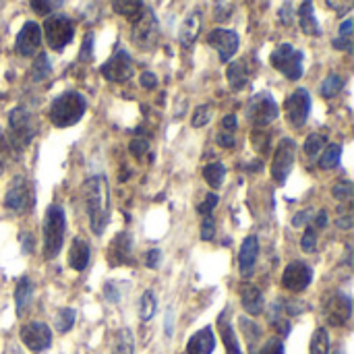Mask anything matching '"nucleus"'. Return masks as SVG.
Returning <instances> with one entry per match:
<instances>
[{
    "label": "nucleus",
    "mask_w": 354,
    "mask_h": 354,
    "mask_svg": "<svg viewBox=\"0 0 354 354\" xmlns=\"http://www.w3.org/2000/svg\"><path fill=\"white\" fill-rule=\"evenodd\" d=\"M85 209L89 218V226L95 236H102L108 220H110V187L108 178L95 174L85 185Z\"/></svg>",
    "instance_id": "f257e3e1"
},
{
    "label": "nucleus",
    "mask_w": 354,
    "mask_h": 354,
    "mask_svg": "<svg viewBox=\"0 0 354 354\" xmlns=\"http://www.w3.org/2000/svg\"><path fill=\"white\" fill-rule=\"evenodd\" d=\"M85 110H87L85 95H81L79 91H64L52 102L48 116H50V122L54 127L66 129V127L77 124L83 118Z\"/></svg>",
    "instance_id": "f03ea898"
},
{
    "label": "nucleus",
    "mask_w": 354,
    "mask_h": 354,
    "mask_svg": "<svg viewBox=\"0 0 354 354\" xmlns=\"http://www.w3.org/2000/svg\"><path fill=\"white\" fill-rule=\"evenodd\" d=\"M64 232H66V218L64 209L60 205H50L46 209L44 218V257L46 259H56L62 243H64Z\"/></svg>",
    "instance_id": "7ed1b4c3"
},
{
    "label": "nucleus",
    "mask_w": 354,
    "mask_h": 354,
    "mask_svg": "<svg viewBox=\"0 0 354 354\" xmlns=\"http://www.w3.org/2000/svg\"><path fill=\"white\" fill-rule=\"evenodd\" d=\"M37 131H39V122H37L35 114H31L27 108L17 106L8 112V131L6 133L21 149H25L35 139Z\"/></svg>",
    "instance_id": "20e7f679"
},
{
    "label": "nucleus",
    "mask_w": 354,
    "mask_h": 354,
    "mask_svg": "<svg viewBox=\"0 0 354 354\" xmlns=\"http://www.w3.org/2000/svg\"><path fill=\"white\" fill-rule=\"evenodd\" d=\"M270 62L276 71H280L286 79L290 81H299L303 77V62H305V54L301 50H297L290 44H280L272 54H270Z\"/></svg>",
    "instance_id": "39448f33"
},
{
    "label": "nucleus",
    "mask_w": 354,
    "mask_h": 354,
    "mask_svg": "<svg viewBox=\"0 0 354 354\" xmlns=\"http://www.w3.org/2000/svg\"><path fill=\"white\" fill-rule=\"evenodd\" d=\"M33 201H35V195H33L31 180L23 174H17L4 193V207L15 214H25L33 207Z\"/></svg>",
    "instance_id": "423d86ee"
},
{
    "label": "nucleus",
    "mask_w": 354,
    "mask_h": 354,
    "mask_svg": "<svg viewBox=\"0 0 354 354\" xmlns=\"http://www.w3.org/2000/svg\"><path fill=\"white\" fill-rule=\"evenodd\" d=\"M133 44L141 50H153L160 41V25L156 12L151 8H143L141 15L135 19L131 29Z\"/></svg>",
    "instance_id": "0eeeda50"
},
{
    "label": "nucleus",
    "mask_w": 354,
    "mask_h": 354,
    "mask_svg": "<svg viewBox=\"0 0 354 354\" xmlns=\"http://www.w3.org/2000/svg\"><path fill=\"white\" fill-rule=\"evenodd\" d=\"M44 35L52 50L62 52L75 37V25L64 15H52L44 23Z\"/></svg>",
    "instance_id": "6e6552de"
},
{
    "label": "nucleus",
    "mask_w": 354,
    "mask_h": 354,
    "mask_svg": "<svg viewBox=\"0 0 354 354\" xmlns=\"http://www.w3.org/2000/svg\"><path fill=\"white\" fill-rule=\"evenodd\" d=\"M133 71H135V64H133V58L127 50L118 48L102 66H100V73L106 81L110 83H124L133 77Z\"/></svg>",
    "instance_id": "1a4fd4ad"
},
{
    "label": "nucleus",
    "mask_w": 354,
    "mask_h": 354,
    "mask_svg": "<svg viewBox=\"0 0 354 354\" xmlns=\"http://www.w3.org/2000/svg\"><path fill=\"white\" fill-rule=\"evenodd\" d=\"M278 104L276 100L268 93L261 91L257 95L251 97V102L247 104V116L255 127H268L278 118Z\"/></svg>",
    "instance_id": "9d476101"
},
{
    "label": "nucleus",
    "mask_w": 354,
    "mask_h": 354,
    "mask_svg": "<svg viewBox=\"0 0 354 354\" xmlns=\"http://www.w3.org/2000/svg\"><path fill=\"white\" fill-rule=\"evenodd\" d=\"M295 158H297V143L288 137L280 139L274 158H272V178L278 185H284L292 166H295Z\"/></svg>",
    "instance_id": "9b49d317"
},
{
    "label": "nucleus",
    "mask_w": 354,
    "mask_h": 354,
    "mask_svg": "<svg viewBox=\"0 0 354 354\" xmlns=\"http://www.w3.org/2000/svg\"><path fill=\"white\" fill-rule=\"evenodd\" d=\"M284 112H286V120L292 127H297V129L305 127V122L309 120V114H311V95H309V91L305 87L295 89L284 102Z\"/></svg>",
    "instance_id": "f8f14e48"
},
{
    "label": "nucleus",
    "mask_w": 354,
    "mask_h": 354,
    "mask_svg": "<svg viewBox=\"0 0 354 354\" xmlns=\"http://www.w3.org/2000/svg\"><path fill=\"white\" fill-rule=\"evenodd\" d=\"M21 342L31 351V353H44L52 346V332L44 322H29L21 328L19 332Z\"/></svg>",
    "instance_id": "ddd939ff"
},
{
    "label": "nucleus",
    "mask_w": 354,
    "mask_h": 354,
    "mask_svg": "<svg viewBox=\"0 0 354 354\" xmlns=\"http://www.w3.org/2000/svg\"><path fill=\"white\" fill-rule=\"evenodd\" d=\"M207 44L218 52V56H220L222 62H228V60L239 52L241 37H239V33L232 31V29L218 27V29H214V31L207 33Z\"/></svg>",
    "instance_id": "4468645a"
},
{
    "label": "nucleus",
    "mask_w": 354,
    "mask_h": 354,
    "mask_svg": "<svg viewBox=\"0 0 354 354\" xmlns=\"http://www.w3.org/2000/svg\"><path fill=\"white\" fill-rule=\"evenodd\" d=\"M313 282V270L305 261H292L284 268L282 274V286L288 292H303Z\"/></svg>",
    "instance_id": "2eb2a0df"
},
{
    "label": "nucleus",
    "mask_w": 354,
    "mask_h": 354,
    "mask_svg": "<svg viewBox=\"0 0 354 354\" xmlns=\"http://www.w3.org/2000/svg\"><path fill=\"white\" fill-rule=\"evenodd\" d=\"M353 317V301L344 292H334L326 303V319L334 328H342Z\"/></svg>",
    "instance_id": "dca6fc26"
},
{
    "label": "nucleus",
    "mask_w": 354,
    "mask_h": 354,
    "mask_svg": "<svg viewBox=\"0 0 354 354\" xmlns=\"http://www.w3.org/2000/svg\"><path fill=\"white\" fill-rule=\"evenodd\" d=\"M41 46V29L37 23L27 21L21 31L17 33V41H15V50L19 56H35L37 50Z\"/></svg>",
    "instance_id": "f3484780"
},
{
    "label": "nucleus",
    "mask_w": 354,
    "mask_h": 354,
    "mask_svg": "<svg viewBox=\"0 0 354 354\" xmlns=\"http://www.w3.org/2000/svg\"><path fill=\"white\" fill-rule=\"evenodd\" d=\"M108 259H110V266H112V268H118V266H133V263H135L133 241H131V234H129V232L116 234V239L110 243Z\"/></svg>",
    "instance_id": "a211bd4d"
},
{
    "label": "nucleus",
    "mask_w": 354,
    "mask_h": 354,
    "mask_svg": "<svg viewBox=\"0 0 354 354\" xmlns=\"http://www.w3.org/2000/svg\"><path fill=\"white\" fill-rule=\"evenodd\" d=\"M257 257H259V241H257V236H247L239 251V270L245 278L253 276Z\"/></svg>",
    "instance_id": "6ab92c4d"
},
{
    "label": "nucleus",
    "mask_w": 354,
    "mask_h": 354,
    "mask_svg": "<svg viewBox=\"0 0 354 354\" xmlns=\"http://www.w3.org/2000/svg\"><path fill=\"white\" fill-rule=\"evenodd\" d=\"M253 73H255V68L249 64V58H243V60H236V62H232V64L228 66L226 77H228L230 87L236 89V91H241V89H245V87L249 85Z\"/></svg>",
    "instance_id": "aec40b11"
},
{
    "label": "nucleus",
    "mask_w": 354,
    "mask_h": 354,
    "mask_svg": "<svg viewBox=\"0 0 354 354\" xmlns=\"http://www.w3.org/2000/svg\"><path fill=\"white\" fill-rule=\"evenodd\" d=\"M201 10L199 8H195L185 21H183V25H180V31H178V39H180V44L185 46V48H191L195 41H197V37H199V31H201Z\"/></svg>",
    "instance_id": "412c9836"
},
{
    "label": "nucleus",
    "mask_w": 354,
    "mask_h": 354,
    "mask_svg": "<svg viewBox=\"0 0 354 354\" xmlns=\"http://www.w3.org/2000/svg\"><path fill=\"white\" fill-rule=\"evenodd\" d=\"M218 328H220V336H222V342H224L226 354H243L241 344H239V338H236L234 328H232V322H230L228 309L220 313V317H218Z\"/></svg>",
    "instance_id": "4be33fe9"
},
{
    "label": "nucleus",
    "mask_w": 354,
    "mask_h": 354,
    "mask_svg": "<svg viewBox=\"0 0 354 354\" xmlns=\"http://www.w3.org/2000/svg\"><path fill=\"white\" fill-rule=\"evenodd\" d=\"M216 348V338L212 328H203L193 334L187 342V354H212Z\"/></svg>",
    "instance_id": "5701e85b"
},
{
    "label": "nucleus",
    "mask_w": 354,
    "mask_h": 354,
    "mask_svg": "<svg viewBox=\"0 0 354 354\" xmlns=\"http://www.w3.org/2000/svg\"><path fill=\"white\" fill-rule=\"evenodd\" d=\"M91 259V249L83 239H73L71 249H68V266L75 272H83L89 266Z\"/></svg>",
    "instance_id": "b1692460"
},
{
    "label": "nucleus",
    "mask_w": 354,
    "mask_h": 354,
    "mask_svg": "<svg viewBox=\"0 0 354 354\" xmlns=\"http://www.w3.org/2000/svg\"><path fill=\"white\" fill-rule=\"evenodd\" d=\"M241 303H243V309L249 313V315H259L266 307V301H263V292L253 286V284H245L241 288Z\"/></svg>",
    "instance_id": "393cba45"
},
{
    "label": "nucleus",
    "mask_w": 354,
    "mask_h": 354,
    "mask_svg": "<svg viewBox=\"0 0 354 354\" xmlns=\"http://www.w3.org/2000/svg\"><path fill=\"white\" fill-rule=\"evenodd\" d=\"M299 23H301V29L307 33V35H322V25L315 17V8H313V2L311 0H303L301 8H299Z\"/></svg>",
    "instance_id": "a878e982"
},
{
    "label": "nucleus",
    "mask_w": 354,
    "mask_h": 354,
    "mask_svg": "<svg viewBox=\"0 0 354 354\" xmlns=\"http://www.w3.org/2000/svg\"><path fill=\"white\" fill-rule=\"evenodd\" d=\"M31 297H33V282L23 276L19 282H17V288H15V307H17V315H23V311L29 307L31 303Z\"/></svg>",
    "instance_id": "bb28decb"
},
{
    "label": "nucleus",
    "mask_w": 354,
    "mask_h": 354,
    "mask_svg": "<svg viewBox=\"0 0 354 354\" xmlns=\"http://www.w3.org/2000/svg\"><path fill=\"white\" fill-rule=\"evenodd\" d=\"M112 354H135V336L129 328H122L116 332Z\"/></svg>",
    "instance_id": "cd10ccee"
},
{
    "label": "nucleus",
    "mask_w": 354,
    "mask_h": 354,
    "mask_svg": "<svg viewBox=\"0 0 354 354\" xmlns=\"http://www.w3.org/2000/svg\"><path fill=\"white\" fill-rule=\"evenodd\" d=\"M203 178L205 183L212 187V189H220L224 185V178H226V166L220 164V162H214V164H207L203 168Z\"/></svg>",
    "instance_id": "c85d7f7f"
},
{
    "label": "nucleus",
    "mask_w": 354,
    "mask_h": 354,
    "mask_svg": "<svg viewBox=\"0 0 354 354\" xmlns=\"http://www.w3.org/2000/svg\"><path fill=\"white\" fill-rule=\"evenodd\" d=\"M114 12L127 19H137L143 10V0H112Z\"/></svg>",
    "instance_id": "c756f323"
},
{
    "label": "nucleus",
    "mask_w": 354,
    "mask_h": 354,
    "mask_svg": "<svg viewBox=\"0 0 354 354\" xmlns=\"http://www.w3.org/2000/svg\"><path fill=\"white\" fill-rule=\"evenodd\" d=\"M156 311H158V297H156L153 290H145L141 301H139V317H141V322L153 319Z\"/></svg>",
    "instance_id": "7c9ffc66"
},
{
    "label": "nucleus",
    "mask_w": 354,
    "mask_h": 354,
    "mask_svg": "<svg viewBox=\"0 0 354 354\" xmlns=\"http://www.w3.org/2000/svg\"><path fill=\"white\" fill-rule=\"evenodd\" d=\"M353 19H346L340 27V33L338 37L332 41L336 50H342V52H351L353 50Z\"/></svg>",
    "instance_id": "2f4dec72"
},
{
    "label": "nucleus",
    "mask_w": 354,
    "mask_h": 354,
    "mask_svg": "<svg viewBox=\"0 0 354 354\" xmlns=\"http://www.w3.org/2000/svg\"><path fill=\"white\" fill-rule=\"evenodd\" d=\"M239 324H241V330H243V334H245V340L249 342L251 354H255V344H257V340L261 338V328H259L255 322L247 319V317H241Z\"/></svg>",
    "instance_id": "473e14b6"
},
{
    "label": "nucleus",
    "mask_w": 354,
    "mask_h": 354,
    "mask_svg": "<svg viewBox=\"0 0 354 354\" xmlns=\"http://www.w3.org/2000/svg\"><path fill=\"white\" fill-rule=\"evenodd\" d=\"M342 87H344V79L338 75V73H332V75H328L326 79H324V83H322V87H319V93L324 95V97H334V95H338L340 91H342Z\"/></svg>",
    "instance_id": "72a5a7b5"
},
{
    "label": "nucleus",
    "mask_w": 354,
    "mask_h": 354,
    "mask_svg": "<svg viewBox=\"0 0 354 354\" xmlns=\"http://www.w3.org/2000/svg\"><path fill=\"white\" fill-rule=\"evenodd\" d=\"M311 354H330V336L326 328H317L311 338Z\"/></svg>",
    "instance_id": "f704fd0d"
},
{
    "label": "nucleus",
    "mask_w": 354,
    "mask_h": 354,
    "mask_svg": "<svg viewBox=\"0 0 354 354\" xmlns=\"http://www.w3.org/2000/svg\"><path fill=\"white\" fill-rule=\"evenodd\" d=\"M0 153L6 156L8 160H19V158L23 156V149H21V147L10 139V135L4 133L2 129H0Z\"/></svg>",
    "instance_id": "c9c22d12"
},
{
    "label": "nucleus",
    "mask_w": 354,
    "mask_h": 354,
    "mask_svg": "<svg viewBox=\"0 0 354 354\" xmlns=\"http://www.w3.org/2000/svg\"><path fill=\"white\" fill-rule=\"evenodd\" d=\"M326 143H328V137L324 133H311L305 139V153L309 158H315L317 153H322V149L326 147Z\"/></svg>",
    "instance_id": "e433bc0d"
},
{
    "label": "nucleus",
    "mask_w": 354,
    "mask_h": 354,
    "mask_svg": "<svg viewBox=\"0 0 354 354\" xmlns=\"http://www.w3.org/2000/svg\"><path fill=\"white\" fill-rule=\"evenodd\" d=\"M29 4H31V10H33L35 15L48 17V15L56 12V10L64 4V0H29Z\"/></svg>",
    "instance_id": "4c0bfd02"
},
{
    "label": "nucleus",
    "mask_w": 354,
    "mask_h": 354,
    "mask_svg": "<svg viewBox=\"0 0 354 354\" xmlns=\"http://www.w3.org/2000/svg\"><path fill=\"white\" fill-rule=\"evenodd\" d=\"M340 156H342V145H328L319 158V166L322 168H336L340 164Z\"/></svg>",
    "instance_id": "58836bf2"
},
{
    "label": "nucleus",
    "mask_w": 354,
    "mask_h": 354,
    "mask_svg": "<svg viewBox=\"0 0 354 354\" xmlns=\"http://www.w3.org/2000/svg\"><path fill=\"white\" fill-rule=\"evenodd\" d=\"M75 317H77L75 309H71V307L60 309V311L56 313V330H58L60 334H66L68 330H73V326H75Z\"/></svg>",
    "instance_id": "ea45409f"
},
{
    "label": "nucleus",
    "mask_w": 354,
    "mask_h": 354,
    "mask_svg": "<svg viewBox=\"0 0 354 354\" xmlns=\"http://www.w3.org/2000/svg\"><path fill=\"white\" fill-rule=\"evenodd\" d=\"M52 73V66H50V60L46 54H39L33 62V68H31V79L33 81H44L48 75Z\"/></svg>",
    "instance_id": "a19ab883"
},
{
    "label": "nucleus",
    "mask_w": 354,
    "mask_h": 354,
    "mask_svg": "<svg viewBox=\"0 0 354 354\" xmlns=\"http://www.w3.org/2000/svg\"><path fill=\"white\" fill-rule=\"evenodd\" d=\"M209 120H212V106H209V104L197 106L195 112H193V116H191V124H193L195 129H201V127H205Z\"/></svg>",
    "instance_id": "79ce46f5"
},
{
    "label": "nucleus",
    "mask_w": 354,
    "mask_h": 354,
    "mask_svg": "<svg viewBox=\"0 0 354 354\" xmlns=\"http://www.w3.org/2000/svg\"><path fill=\"white\" fill-rule=\"evenodd\" d=\"M332 195L336 201H351L353 199V183L351 180H340L332 187Z\"/></svg>",
    "instance_id": "37998d69"
},
{
    "label": "nucleus",
    "mask_w": 354,
    "mask_h": 354,
    "mask_svg": "<svg viewBox=\"0 0 354 354\" xmlns=\"http://www.w3.org/2000/svg\"><path fill=\"white\" fill-rule=\"evenodd\" d=\"M129 149H131V153H133L137 160H141L145 153H149V141H147L145 137H135V139L131 141Z\"/></svg>",
    "instance_id": "c03bdc74"
},
{
    "label": "nucleus",
    "mask_w": 354,
    "mask_h": 354,
    "mask_svg": "<svg viewBox=\"0 0 354 354\" xmlns=\"http://www.w3.org/2000/svg\"><path fill=\"white\" fill-rule=\"evenodd\" d=\"M301 247L307 253H313L317 249V232H315V228H307L305 230V234L301 239Z\"/></svg>",
    "instance_id": "a18cd8bd"
},
{
    "label": "nucleus",
    "mask_w": 354,
    "mask_h": 354,
    "mask_svg": "<svg viewBox=\"0 0 354 354\" xmlns=\"http://www.w3.org/2000/svg\"><path fill=\"white\" fill-rule=\"evenodd\" d=\"M104 299L108 303H112V305H116L122 299V292H120V288H118L116 282H106L104 284Z\"/></svg>",
    "instance_id": "49530a36"
},
{
    "label": "nucleus",
    "mask_w": 354,
    "mask_h": 354,
    "mask_svg": "<svg viewBox=\"0 0 354 354\" xmlns=\"http://www.w3.org/2000/svg\"><path fill=\"white\" fill-rule=\"evenodd\" d=\"M216 205H218V195H216V193H209V195L197 205V212L205 218V216H212V212H214Z\"/></svg>",
    "instance_id": "de8ad7c7"
},
{
    "label": "nucleus",
    "mask_w": 354,
    "mask_h": 354,
    "mask_svg": "<svg viewBox=\"0 0 354 354\" xmlns=\"http://www.w3.org/2000/svg\"><path fill=\"white\" fill-rule=\"evenodd\" d=\"M353 2L354 0H328V6H330L334 12H338V17H344V15L351 12Z\"/></svg>",
    "instance_id": "09e8293b"
},
{
    "label": "nucleus",
    "mask_w": 354,
    "mask_h": 354,
    "mask_svg": "<svg viewBox=\"0 0 354 354\" xmlns=\"http://www.w3.org/2000/svg\"><path fill=\"white\" fill-rule=\"evenodd\" d=\"M214 236H216L214 218L212 216H205L203 218V224H201V241H214Z\"/></svg>",
    "instance_id": "8fccbe9b"
},
{
    "label": "nucleus",
    "mask_w": 354,
    "mask_h": 354,
    "mask_svg": "<svg viewBox=\"0 0 354 354\" xmlns=\"http://www.w3.org/2000/svg\"><path fill=\"white\" fill-rule=\"evenodd\" d=\"M257 354H284V342L280 338H272L263 344V348Z\"/></svg>",
    "instance_id": "3c124183"
},
{
    "label": "nucleus",
    "mask_w": 354,
    "mask_h": 354,
    "mask_svg": "<svg viewBox=\"0 0 354 354\" xmlns=\"http://www.w3.org/2000/svg\"><path fill=\"white\" fill-rule=\"evenodd\" d=\"M91 48H93V33L85 35L83 48H81V54H79V58H81L83 62H87V60H91V58H93V52H91Z\"/></svg>",
    "instance_id": "603ef678"
},
{
    "label": "nucleus",
    "mask_w": 354,
    "mask_h": 354,
    "mask_svg": "<svg viewBox=\"0 0 354 354\" xmlns=\"http://www.w3.org/2000/svg\"><path fill=\"white\" fill-rule=\"evenodd\" d=\"M216 141H218V145H220V147H224V149H232V147H234V143H236L234 133H226V131H220V133H218V137H216Z\"/></svg>",
    "instance_id": "864d4df0"
},
{
    "label": "nucleus",
    "mask_w": 354,
    "mask_h": 354,
    "mask_svg": "<svg viewBox=\"0 0 354 354\" xmlns=\"http://www.w3.org/2000/svg\"><path fill=\"white\" fill-rule=\"evenodd\" d=\"M292 19H295L292 4L290 2H284L282 8H280V21H282V25H292Z\"/></svg>",
    "instance_id": "5fc2aeb1"
},
{
    "label": "nucleus",
    "mask_w": 354,
    "mask_h": 354,
    "mask_svg": "<svg viewBox=\"0 0 354 354\" xmlns=\"http://www.w3.org/2000/svg\"><path fill=\"white\" fill-rule=\"evenodd\" d=\"M160 261H162V251L160 249H149L147 251V255H145V263H147V268H158L160 266Z\"/></svg>",
    "instance_id": "6e6d98bb"
},
{
    "label": "nucleus",
    "mask_w": 354,
    "mask_h": 354,
    "mask_svg": "<svg viewBox=\"0 0 354 354\" xmlns=\"http://www.w3.org/2000/svg\"><path fill=\"white\" fill-rule=\"evenodd\" d=\"M236 127H239V120H236V116H234V114H228V116H224V118H222V127H220V131H226V133H236Z\"/></svg>",
    "instance_id": "4d7b16f0"
},
{
    "label": "nucleus",
    "mask_w": 354,
    "mask_h": 354,
    "mask_svg": "<svg viewBox=\"0 0 354 354\" xmlns=\"http://www.w3.org/2000/svg\"><path fill=\"white\" fill-rule=\"evenodd\" d=\"M139 81H141V85H143L145 89H156V85H158V77H156L153 73H149V71L143 73Z\"/></svg>",
    "instance_id": "13d9d810"
},
{
    "label": "nucleus",
    "mask_w": 354,
    "mask_h": 354,
    "mask_svg": "<svg viewBox=\"0 0 354 354\" xmlns=\"http://www.w3.org/2000/svg\"><path fill=\"white\" fill-rule=\"evenodd\" d=\"M164 332H166V336H168V338L174 334V313H172V309H168V311H166V319H164Z\"/></svg>",
    "instance_id": "bf43d9fd"
},
{
    "label": "nucleus",
    "mask_w": 354,
    "mask_h": 354,
    "mask_svg": "<svg viewBox=\"0 0 354 354\" xmlns=\"http://www.w3.org/2000/svg\"><path fill=\"white\" fill-rule=\"evenodd\" d=\"M311 214H313L311 209L299 212V214H297V216L292 218V224H295V226H305V224H307V222L311 220Z\"/></svg>",
    "instance_id": "052dcab7"
},
{
    "label": "nucleus",
    "mask_w": 354,
    "mask_h": 354,
    "mask_svg": "<svg viewBox=\"0 0 354 354\" xmlns=\"http://www.w3.org/2000/svg\"><path fill=\"white\" fill-rule=\"evenodd\" d=\"M19 241H21V247L25 249V253H31L33 251V236L29 232H21Z\"/></svg>",
    "instance_id": "680f3d73"
},
{
    "label": "nucleus",
    "mask_w": 354,
    "mask_h": 354,
    "mask_svg": "<svg viewBox=\"0 0 354 354\" xmlns=\"http://www.w3.org/2000/svg\"><path fill=\"white\" fill-rule=\"evenodd\" d=\"M315 226L317 228H326L328 226V214L322 209V212H317V216H315Z\"/></svg>",
    "instance_id": "e2e57ef3"
},
{
    "label": "nucleus",
    "mask_w": 354,
    "mask_h": 354,
    "mask_svg": "<svg viewBox=\"0 0 354 354\" xmlns=\"http://www.w3.org/2000/svg\"><path fill=\"white\" fill-rule=\"evenodd\" d=\"M338 226L340 228H351L353 226V214H344V218L338 220Z\"/></svg>",
    "instance_id": "0e129e2a"
},
{
    "label": "nucleus",
    "mask_w": 354,
    "mask_h": 354,
    "mask_svg": "<svg viewBox=\"0 0 354 354\" xmlns=\"http://www.w3.org/2000/svg\"><path fill=\"white\" fill-rule=\"evenodd\" d=\"M2 354H23V351H21L17 344H8V346L4 348V353Z\"/></svg>",
    "instance_id": "69168bd1"
},
{
    "label": "nucleus",
    "mask_w": 354,
    "mask_h": 354,
    "mask_svg": "<svg viewBox=\"0 0 354 354\" xmlns=\"http://www.w3.org/2000/svg\"><path fill=\"white\" fill-rule=\"evenodd\" d=\"M332 354H344V353H342V351H334V353H332Z\"/></svg>",
    "instance_id": "338daca9"
},
{
    "label": "nucleus",
    "mask_w": 354,
    "mask_h": 354,
    "mask_svg": "<svg viewBox=\"0 0 354 354\" xmlns=\"http://www.w3.org/2000/svg\"><path fill=\"white\" fill-rule=\"evenodd\" d=\"M0 174H2V162H0Z\"/></svg>",
    "instance_id": "774afa93"
}]
</instances>
